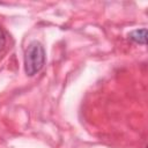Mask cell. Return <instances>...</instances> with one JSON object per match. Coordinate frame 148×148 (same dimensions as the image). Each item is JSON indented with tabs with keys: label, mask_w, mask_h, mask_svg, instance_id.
Returning a JSON list of instances; mask_svg holds the SVG:
<instances>
[{
	"label": "cell",
	"mask_w": 148,
	"mask_h": 148,
	"mask_svg": "<svg viewBox=\"0 0 148 148\" xmlns=\"http://www.w3.org/2000/svg\"><path fill=\"white\" fill-rule=\"evenodd\" d=\"M5 44H6V37H5L3 31L0 29V50H2V49H3Z\"/></svg>",
	"instance_id": "3"
},
{
	"label": "cell",
	"mask_w": 148,
	"mask_h": 148,
	"mask_svg": "<svg viewBox=\"0 0 148 148\" xmlns=\"http://www.w3.org/2000/svg\"><path fill=\"white\" fill-rule=\"evenodd\" d=\"M128 37L134 43H136V44H143L145 45L146 44V40H147V29L143 28V29L133 30L132 32H130Z\"/></svg>",
	"instance_id": "2"
},
{
	"label": "cell",
	"mask_w": 148,
	"mask_h": 148,
	"mask_svg": "<svg viewBox=\"0 0 148 148\" xmlns=\"http://www.w3.org/2000/svg\"><path fill=\"white\" fill-rule=\"evenodd\" d=\"M45 64V51L40 43L32 42L25 50L24 54V71L29 76L39 72Z\"/></svg>",
	"instance_id": "1"
}]
</instances>
